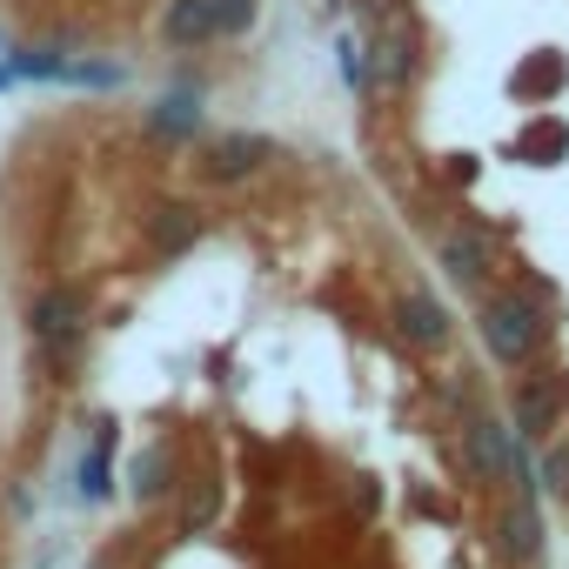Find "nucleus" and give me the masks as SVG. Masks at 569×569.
Segmentation results:
<instances>
[{
    "mask_svg": "<svg viewBox=\"0 0 569 569\" xmlns=\"http://www.w3.org/2000/svg\"><path fill=\"white\" fill-rule=\"evenodd\" d=\"M562 416H569V382H562V376L536 369V376L516 382V396H509V429H516L522 442H549V436L562 429Z\"/></svg>",
    "mask_w": 569,
    "mask_h": 569,
    "instance_id": "423d86ee",
    "label": "nucleus"
},
{
    "mask_svg": "<svg viewBox=\"0 0 569 569\" xmlns=\"http://www.w3.org/2000/svg\"><path fill=\"white\" fill-rule=\"evenodd\" d=\"M542 549H549V536H542V509H536V496H516V502L502 509V522H496V556H502L509 569H536Z\"/></svg>",
    "mask_w": 569,
    "mask_h": 569,
    "instance_id": "9d476101",
    "label": "nucleus"
},
{
    "mask_svg": "<svg viewBox=\"0 0 569 569\" xmlns=\"http://www.w3.org/2000/svg\"><path fill=\"white\" fill-rule=\"evenodd\" d=\"M0 54H8V28H0Z\"/></svg>",
    "mask_w": 569,
    "mask_h": 569,
    "instance_id": "a878e982",
    "label": "nucleus"
},
{
    "mask_svg": "<svg viewBox=\"0 0 569 569\" xmlns=\"http://www.w3.org/2000/svg\"><path fill=\"white\" fill-rule=\"evenodd\" d=\"M14 88H21V74H14V61H8V54H0V94H14Z\"/></svg>",
    "mask_w": 569,
    "mask_h": 569,
    "instance_id": "393cba45",
    "label": "nucleus"
},
{
    "mask_svg": "<svg viewBox=\"0 0 569 569\" xmlns=\"http://www.w3.org/2000/svg\"><path fill=\"white\" fill-rule=\"evenodd\" d=\"M356 509H362V516H376V509H382V489H376V482H362V489H356Z\"/></svg>",
    "mask_w": 569,
    "mask_h": 569,
    "instance_id": "b1692460",
    "label": "nucleus"
},
{
    "mask_svg": "<svg viewBox=\"0 0 569 569\" xmlns=\"http://www.w3.org/2000/svg\"><path fill=\"white\" fill-rule=\"evenodd\" d=\"M429 248H436V268L456 281V289H489V274L502 261V234L489 221H436L429 228Z\"/></svg>",
    "mask_w": 569,
    "mask_h": 569,
    "instance_id": "7ed1b4c3",
    "label": "nucleus"
},
{
    "mask_svg": "<svg viewBox=\"0 0 569 569\" xmlns=\"http://www.w3.org/2000/svg\"><path fill=\"white\" fill-rule=\"evenodd\" d=\"M201 234H208V221H201L194 201H154V208H148V254L181 261Z\"/></svg>",
    "mask_w": 569,
    "mask_h": 569,
    "instance_id": "9b49d317",
    "label": "nucleus"
},
{
    "mask_svg": "<svg viewBox=\"0 0 569 569\" xmlns=\"http://www.w3.org/2000/svg\"><path fill=\"white\" fill-rule=\"evenodd\" d=\"M68 88L121 94V88H128V61H114V54H74V61H68Z\"/></svg>",
    "mask_w": 569,
    "mask_h": 569,
    "instance_id": "f3484780",
    "label": "nucleus"
},
{
    "mask_svg": "<svg viewBox=\"0 0 569 569\" xmlns=\"http://www.w3.org/2000/svg\"><path fill=\"white\" fill-rule=\"evenodd\" d=\"M502 154H516V161H529V168H556V161L569 154V121H556V114L536 108V121H529Z\"/></svg>",
    "mask_w": 569,
    "mask_h": 569,
    "instance_id": "4468645a",
    "label": "nucleus"
},
{
    "mask_svg": "<svg viewBox=\"0 0 569 569\" xmlns=\"http://www.w3.org/2000/svg\"><path fill=\"white\" fill-rule=\"evenodd\" d=\"M128 489H134V502H161V496L174 489V462H168V449H161V442L134 456V476H128Z\"/></svg>",
    "mask_w": 569,
    "mask_h": 569,
    "instance_id": "a211bd4d",
    "label": "nucleus"
},
{
    "mask_svg": "<svg viewBox=\"0 0 569 569\" xmlns=\"http://www.w3.org/2000/svg\"><path fill=\"white\" fill-rule=\"evenodd\" d=\"M28 329H34V342H41L48 362H74L88 349V289H74V281L41 289L34 309H28Z\"/></svg>",
    "mask_w": 569,
    "mask_h": 569,
    "instance_id": "20e7f679",
    "label": "nucleus"
},
{
    "mask_svg": "<svg viewBox=\"0 0 569 569\" xmlns=\"http://www.w3.org/2000/svg\"><path fill=\"white\" fill-rule=\"evenodd\" d=\"M208 14H214V41H248L261 21V0H208Z\"/></svg>",
    "mask_w": 569,
    "mask_h": 569,
    "instance_id": "aec40b11",
    "label": "nucleus"
},
{
    "mask_svg": "<svg viewBox=\"0 0 569 569\" xmlns=\"http://www.w3.org/2000/svg\"><path fill=\"white\" fill-rule=\"evenodd\" d=\"M476 336L496 369H529L549 342V316L536 289H482L476 296Z\"/></svg>",
    "mask_w": 569,
    "mask_h": 569,
    "instance_id": "f257e3e1",
    "label": "nucleus"
},
{
    "mask_svg": "<svg viewBox=\"0 0 569 569\" xmlns=\"http://www.w3.org/2000/svg\"><path fill=\"white\" fill-rule=\"evenodd\" d=\"M8 61H14V74L21 81H41V88H68V48L61 41H28V48H8Z\"/></svg>",
    "mask_w": 569,
    "mask_h": 569,
    "instance_id": "dca6fc26",
    "label": "nucleus"
},
{
    "mask_svg": "<svg viewBox=\"0 0 569 569\" xmlns=\"http://www.w3.org/2000/svg\"><path fill=\"white\" fill-rule=\"evenodd\" d=\"M214 509H221V476H194V496H188V509H181V529L201 536V529L214 522Z\"/></svg>",
    "mask_w": 569,
    "mask_h": 569,
    "instance_id": "4be33fe9",
    "label": "nucleus"
},
{
    "mask_svg": "<svg viewBox=\"0 0 569 569\" xmlns=\"http://www.w3.org/2000/svg\"><path fill=\"white\" fill-rule=\"evenodd\" d=\"M141 128H148L154 141H168V148H188V141L208 134V108H201L194 88H168V94H154V108L141 114Z\"/></svg>",
    "mask_w": 569,
    "mask_h": 569,
    "instance_id": "1a4fd4ad",
    "label": "nucleus"
},
{
    "mask_svg": "<svg viewBox=\"0 0 569 569\" xmlns=\"http://www.w3.org/2000/svg\"><path fill=\"white\" fill-rule=\"evenodd\" d=\"M161 48H174V54L214 48V14H208V0H161Z\"/></svg>",
    "mask_w": 569,
    "mask_h": 569,
    "instance_id": "ddd939ff",
    "label": "nucleus"
},
{
    "mask_svg": "<svg viewBox=\"0 0 569 569\" xmlns=\"http://www.w3.org/2000/svg\"><path fill=\"white\" fill-rule=\"evenodd\" d=\"M362 61H369V101H409L422 88L429 48L416 21H376L362 28Z\"/></svg>",
    "mask_w": 569,
    "mask_h": 569,
    "instance_id": "f03ea898",
    "label": "nucleus"
},
{
    "mask_svg": "<svg viewBox=\"0 0 569 569\" xmlns=\"http://www.w3.org/2000/svg\"><path fill=\"white\" fill-rule=\"evenodd\" d=\"M114 442H121L114 416L94 422V442H88V456H81V502H108V496H114Z\"/></svg>",
    "mask_w": 569,
    "mask_h": 569,
    "instance_id": "2eb2a0df",
    "label": "nucleus"
},
{
    "mask_svg": "<svg viewBox=\"0 0 569 569\" xmlns=\"http://www.w3.org/2000/svg\"><path fill=\"white\" fill-rule=\"evenodd\" d=\"M442 174H449L456 188H469V181H476V154H449V168H442Z\"/></svg>",
    "mask_w": 569,
    "mask_h": 569,
    "instance_id": "5701e85b",
    "label": "nucleus"
},
{
    "mask_svg": "<svg viewBox=\"0 0 569 569\" xmlns=\"http://www.w3.org/2000/svg\"><path fill=\"white\" fill-rule=\"evenodd\" d=\"M536 482L549 489V496H562L569 502V436L556 429L549 442H542V462H536Z\"/></svg>",
    "mask_w": 569,
    "mask_h": 569,
    "instance_id": "412c9836",
    "label": "nucleus"
},
{
    "mask_svg": "<svg viewBox=\"0 0 569 569\" xmlns=\"http://www.w3.org/2000/svg\"><path fill=\"white\" fill-rule=\"evenodd\" d=\"M274 161V141L268 134H254V128H228V134H208L201 141V181H214V188H234V181H254L261 168Z\"/></svg>",
    "mask_w": 569,
    "mask_h": 569,
    "instance_id": "39448f33",
    "label": "nucleus"
},
{
    "mask_svg": "<svg viewBox=\"0 0 569 569\" xmlns=\"http://www.w3.org/2000/svg\"><path fill=\"white\" fill-rule=\"evenodd\" d=\"M389 329H396L409 349H422V356H442V349L456 342V316H449L429 289H402V296L389 302Z\"/></svg>",
    "mask_w": 569,
    "mask_h": 569,
    "instance_id": "0eeeda50",
    "label": "nucleus"
},
{
    "mask_svg": "<svg viewBox=\"0 0 569 569\" xmlns=\"http://www.w3.org/2000/svg\"><path fill=\"white\" fill-rule=\"evenodd\" d=\"M456 436H462V469L476 482H509V456H516V429L509 422H496L489 409H469Z\"/></svg>",
    "mask_w": 569,
    "mask_h": 569,
    "instance_id": "6e6552de",
    "label": "nucleus"
},
{
    "mask_svg": "<svg viewBox=\"0 0 569 569\" xmlns=\"http://www.w3.org/2000/svg\"><path fill=\"white\" fill-rule=\"evenodd\" d=\"M101 569H108V562H101Z\"/></svg>",
    "mask_w": 569,
    "mask_h": 569,
    "instance_id": "bb28decb",
    "label": "nucleus"
},
{
    "mask_svg": "<svg viewBox=\"0 0 569 569\" xmlns=\"http://www.w3.org/2000/svg\"><path fill=\"white\" fill-rule=\"evenodd\" d=\"M562 88H569V54H562V48H536V54H522L516 74H509V101H522V108H542V101H556Z\"/></svg>",
    "mask_w": 569,
    "mask_h": 569,
    "instance_id": "f8f14e48",
    "label": "nucleus"
},
{
    "mask_svg": "<svg viewBox=\"0 0 569 569\" xmlns=\"http://www.w3.org/2000/svg\"><path fill=\"white\" fill-rule=\"evenodd\" d=\"M336 74H342V88L356 94V101H369V61H362V34L356 28H336Z\"/></svg>",
    "mask_w": 569,
    "mask_h": 569,
    "instance_id": "6ab92c4d",
    "label": "nucleus"
}]
</instances>
